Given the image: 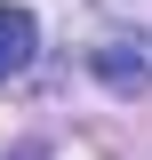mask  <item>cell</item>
I'll return each mask as SVG.
<instances>
[{"mask_svg": "<svg viewBox=\"0 0 152 160\" xmlns=\"http://www.w3.org/2000/svg\"><path fill=\"white\" fill-rule=\"evenodd\" d=\"M32 48H40V24H32V8L0 0V80H16L24 64H32Z\"/></svg>", "mask_w": 152, "mask_h": 160, "instance_id": "obj_1", "label": "cell"}]
</instances>
